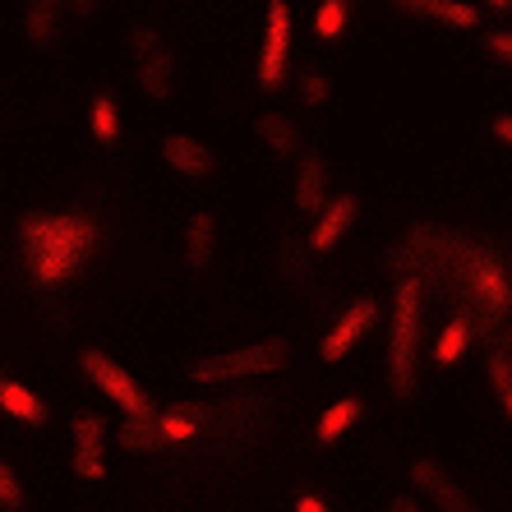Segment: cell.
<instances>
[{
    "label": "cell",
    "mask_w": 512,
    "mask_h": 512,
    "mask_svg": "<svg viewBox=\"0 0 512 512\" xmlns=\"http://www.w3.org/2000/svg\"><path fill=\"white\" fill-rule=\"evenodd\" d=\"M411 14H425L443 28H476L480 24V5H462V0H406Z\"/></svg>",
    "instance_id": "19"
},
{
    "label": "cell",
    "mask_w": 512,
    "mask_h": 512,
    "mask_svg": "<svg viewBox=\"0 0 512 512\" xmlns=\"http://www.w3.org/2000/svg\"><path fill=\"white\" fill-rule=\"evenodd\" d=\"M157 153H162V162L185 180H213L217 167H222V157H217L203 139H194V134H167Z\"/></svg>",
    "instance_id": "10"
},
{
    "label": "cell",
    "mask_w": 512,
    "mask_h": 512,
    "mask_svg": "<svg viewBox=\"0 0 512 512\" xmlns=\"http://www.w3.org/2000/svg\"><path fill=\"white\" fill-rule=\"evenodd\" d=\"M420 323H425V282L420 277H402L393 291V314H388V393L397 402H406L416 393Z\"/></svg>",
    "instance_id": "3"
},
{
    "label": "cell",
    "mask_w": 512,
    "mask_h": 512,
    "mask_svg": "<svg viewBox=\"0 0 512 512\" xmlns=\"http://www.w3.org/2000/svg\"><path fill=\"white\" fill-rule=\"evenodd\" d=\"M130 70L148 102H171L180 88V51L153 24L130 28Z\"/></svg>",
    "instance_id": "4"
},
{
    "label": "cell",
    "mask_w": 512,
    "mask_h": 512,
    "mask_svg": "<svg viewBox=\"0 0 512 512\" xmlns=\"http://www.w3.org/2000/svg\"><path fill=\"white\" fill-rule=\"evenodd\" d=\"M356 217H360V199H356V194H333V199H328V208L314 217L310 250L314 254H333L337 245L346 240V231L356 227Z\"/></svg>",
    "instance_id": "11"
},
{
    "label": "cell",
    "mask_w": 512,
    "mask_h": 512,
    "mask_svg": "<svg viewBox=\"0 0 512 512\" xmlns=\"http://www.w3.org/2000/svg\"><path fill=\"white\" fill-rule=\"evenodd\" d=\"M254 134L273 157H296L300 153V130L286 111H259L254 116Z\"/></svg>",
    "instance_id": "17"
},
{
    "label": "cell",
    "mask_w": 512,
    "mask_h": 512,
    "mask_svg": "<svg viewBox=\"0 0 512 512\" xmlns=\"http://www.w3.org/2000/svg\"><path fill=\"white\" fill-rule=\"evenodd\" d=\"M328 93H333L328 74H319V70L300 74V102H305V107H323V102H328Z\"/></svg>",
    "instance_id": "27"
},
{
    "label": "cell",
    "mask_w": 512,
    "mask_h": 512,
    "mask_svg": "<svg viewBox=\"0 0 512 512\" xmlns=\"http://www.w3.org/2000/svg\"><path fill=\"white\" fill-rule=\"evenodd\" d=\"M24 508H28L24 480H19V471L10 462H0V512H24Z\"/></svg>",
    "instance_id": "25"
},
{
    "label": "cell",
    "mask_w": 512,
    "mask_h": 512,
    "mask_svg": "<svg viewBox=\"0 0 512 512\" xmlns=\"http://www.w3.org/2000/svg\"><path fill=\"white\" fill-rule=\"evenodd\" d=\"M489 383H494V397H499L503 416L512 425V360L508 356H489Z\"/></svg>",
    "instance_id": "26"
},
{
    "label": "cell",
    "mask_w": 512,
    "mask_h": 512,
    "mask_svg": "<svg viewBox=\"0 0 512 512\" xmlns=\"http://www.w3.org/2000/svg\"><path fill=\"white\" fill-rule=\"evenodd\" d=\"M107 245V227L88 213H28L19 222V254L33 286H70Z\"/></svg>",
    "instance_id": "1"
},
{
    "label": "cell",
    "mask_w": 512,
    "mask_h": 512,
    "mask_svg": "<svg viewBox=\"0 0 512 512\" xmlns=\"http://www.w3.org/2000/svg\"><path fill=\"white\" fill-rule=\"evenodd\" d=\"M466 351H471V319H466V314H453V319L443 323V333L434 337V365L453 370Z\"/></svg>",
    "instance_id": "20"
},
{
    "label": "cell",
    "mask_w": 512,
    "mask_h": 512,
    "mask_svg": "<svg viewBox=\"0 0 512 512\" xmlns=\"http://www.w3.org/2000/svg\"><path fill=\"white\" fill-rule=\"evenodd\" d=\"M291 194H296V208H300V213H314V217H319L323 208H328V167H323V157H314V153L300 157Z\"/></svg>",
    "instance_id": "15"
},
{
    "label": "cell",
    "mask_w": 512,
    "mask_h": 512,
    "mask_svg": "<svg viewBox=\"0 0 512 512\" xmlns=\"http://www.w3.org/2000/svg\"><path fill=\"white\" fill-rule=\"evenodd\" d=\"M79 365H84V374L97 383V388H102V397H107V402H116L120 411H125V420H157L148 393L139 388V379H134L125 365H116L107 351L88 346L84 356H79Z\"/></svg>",
    "instance_id": "6"
},
{
    "label": "cell",
    "mask_w": 512,
    "mask_h": 512,
    "mask_svg": "<svg viewBox=\"0 0 512 512\" xmlns=\"http://www.w3.org/2000/svg\"><path fill=\"white\" fill-rule=\"evenodd\" d=\"M485 10H494V14H512V0H489Z\"/></svg>",
    "instance_id": "32"
},
{
    "label": "cell",
    "mask_w": 512,
    "mask_h": 512,
    "mask_svg": "<svg viewBox=\"0 0 512 512\" xmlns=\"http://www.w3.org/2000/svg\"><path fill=\"white\" fill-rule=\"evenodd\" d=\"M291 5L286 0H273L268 5V24H263V51H259V84L263 88H277L291 70Z\"/></svg>",
    "instance_id": "8"
},
{
    "label": "cell",
    "mask_w": 512,
    "mask_h": 512,
    "mask_svg": "<svg viewBox=\"0 0 512 512\" xmlns=\"http://www.w3.org/2000/svg\"><path fill=\"white\" fill-rule=\"evenodd\" d=\"M0 411H5L10 420H19V425H28V429L47 425V402L19 379H0Z\"/></svg>",
    "instance_id": "16"
},
{
    "label": "cell",
    "mask_w": 512,
    "mask_h": 512,
    "mask_svg": "<svg viewBox=\"0 0 512 512\" xmlns=\"http://www.w3.org/2000/svg\"><path fill=\"white\" fill-rule=\"evenodd\" d=\"M411 485H416L425 499H434L439 512H480L476 503L466 499V489L457 485L439 462H411Z\"/></svg>",
    "instance_id": "12"
},
{
    "label": "cell",
    "mask_w": 512,
    "mask_h": 512,
    "mask_svg": "<svg viewBox=\"0 0 512 512\" xmlns=\"http://www.w3.org/2000/svg\"><path fill=\"white\" fill-rule=\"evenodd\" d=\"M429 254L453 273V282L462 286V296L485 319H503L512 310V277L499 263V254H489L485 245H471V240H434Z\"/></svg>",
    "instance_id": "2"
},
{
    "label": "cell",
    "mask_w": 512,
    "mask_h": 512,
    "mask_svg": "<svg viewBox=\"0 0 512 512\" xmlns=\"http://www.w3.org/2000/svg\"><path fill=\"white\" fill-rule=\"evenodd\" d=\"M88 130L97 143H116L120 139V107L111 93H97L93 107H88Z\"/></svg>",
    "instance_id": "21"
},
{
    "label": "cell",
    "mask_w": 512,
    "mask_h": 512,
    "mask_svg": "<svg viewBox=\"0 0 512 512\" xmlns=\"http://www.w3.org/2000/svg\"><path fill=\"white\" fill-rule=\"evenodd\" d=\"M65 5H56V0H33V5H24V37L33 42L37 51H56L60 37H65Z\"/></svg>",
    "instance_id": "13"
},
{
    "label": "cell",
    "mask_w": 512,
    "mask_h": 512,
    "mask_svg": "<svg viewBox=\"0 0 512 512\" xmlns=\"http://www.w3.org/2000/svg\"><path fill=\"white\" fill-rule=\"evenodd\" d=\"M291 360V346L268 337V342H250L236 346V351H217V356H203L190 370V379L199 388H217V383H240V379H259V374H277L286 370Z\"/></svg>",
    "instance_id": "5"
},
{
    "label": "cell",
    "mask_w": 512,
    "mask_h": 512,
    "mask_svg": "<svg viewBox=\"0 0 512 512\" xmlns=\"http://www.w3.org/2000/svg\"><path fill=\"white\" fill-rule=\"evenodd\" d=\"M296 512H328V503H323L319 494H310V489H305V494H296Z\"/></svg>",
    "instance_id": "29"
},
{
    "label": "cell",
    "mask_w": 512,
    "mask_h": 512,
    "mask_svg": "<svg viewBox=\"0 0 512 512\" xmlns=\"http://www.w3.org/2000/svg\"><path fill=\"white\" fill-rule=\"evenodd\" d=\"M360 416H365V402H360V397H342V402L323 406L319 425H314V439H319V443H337V439H346V434H351V429L360 425Z\"/></svg>",
    "instance_id": "18"
},
{
    "label": "cell",
    "mask_w": 512,
    "mask_h": 512,
    "mask_svg": "<svg viewBox=\"0 0 512 512\" xmlns=\"http://www.w3.org/2000/svg\"><path fill=\"white\" fill-rule=\"evenodd\" d=\"M346 19H351V5L346 0H323L314 10V37L319 42H337L346 33Z\"/></svg>",
    "instance_id": "23"
},
{
    "label": "cell",
    "mask_w": 512,
    "mask_h": 512,
    "mask_svg": "<svg viewBox=\"0 0 512 512\" xmlns=\"http://www.w3.org/2000/svg\"><path fill=\"white\" fill-rule=\"evenodd\" d=\"M157 443H162L157 420H125L120 425V448H130V453H153Z\"/></svg>",
    "instance_id": "24"
},
{
    "label": "cell",
    "mask_w": 512,
    "mask_h": 512,
    "mask_svg": "<svg viewBox=\"0 0 512 512\" xmlns=\"http://www.w3.org/2000/svg\"><path fill=\"white\" fill-rule=\"evenodd\" d=\"M383 512H420V503L411 499V494H402V499H393V503H388V508H383Z\"/></svg>",
    "instance_id": "31"
},
{
    "label": "cell",
    "mask_w": 512,
    "mask_h": 512,
    "mask_svg": "<svg viewBox=\"0 0 512 512\" xmlns=\"http://www.w3.org/2000/svg\"><path fill=\"white\" fill-rule=\"evenodd\" d=\"M157 429H162V443H190L199 434V406H171L157 416Z\"/></svg>",
    "instance_id": "22"
},
{
    "label": "cell",
    "mask_w": 512,
    "mask_h": 512,
    "mask_svg": "<svg viewBox=\"0 0 512 512\" xmlns=\"http://www.w3.org/2000/svg\"><path fill=\"white\" fill-rule=\"evenodd\" d=\"M217 236H222L217 213H194L185 222V236H180V259L190 263V268H208L217 254Z\"/></svg>",
    "instance_id": "14"
},
{
    "label": "cell",
    "mask_w": 512,
    "mask_h": 512,
    "mask_svg": "<svg viewBox=\"0 0 512 512\" xmlns=\"http://www.w3.org/2000/svg\"><path fill=\"white\" fill-rule=\"evenodd\" d=\"M374 323H379V300H370V296H360V300H351L342 314H337V323L323 333V342H319V360L323 365H337V360H346L351 351L360 346V337L370 333Z\"/></svg>",
    "instance_id": "7"
},
{
    "label": "cell",
    "mask_w": 512,
    "mask_h": 512,
    "mask_svg": "<svg viewBox=\"0 0 512 512\" xmlns=\"http://www.w3.org/2000/svg\"><path fill=\"white\" fill-rule=\"evenodd\" d=\"M70 471L79 480L107 476V420L102 416H74L70 420Z\"/></svg>",
    "instance_id": "9"
},
{
    "label": "cell",
    "mask_w": 512,
    "mask_h": 512,
    "mask_svg": "<svg viewBox=\"0 0 512 512\" xmlns=\"http://www.w3.org/2000/svg\"><path fill=\"white\" fill-rule=\"evenodd\" d=\"M489 134H494V139H499V143H508V148H512V116H494V125H489Z\"/></svg>",
    "instance_id": "30"
},
{
    "label": "cell",
    "mask_w": 512,
    "mask_h": 512,
    "mask_svg": "<svg viewBox=\"0 0 512 512\" xmlns=\"http://www.w3.org/2000/svg\"><path fill=\"white\" fill-rule=\"evenodd\" d=\"M485 51L494 60H503V65H512V28H499V33L485 37Z\"/></svg>",
    "instance_id": "28"
}]
</instances>
